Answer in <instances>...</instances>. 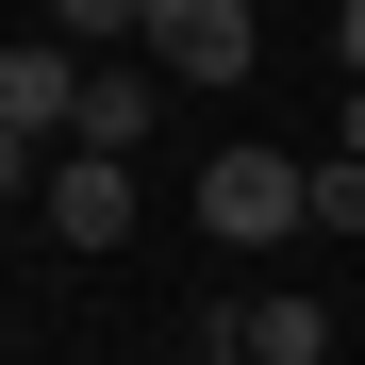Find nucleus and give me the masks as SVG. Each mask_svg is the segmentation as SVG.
Wrapping results in <instances>:
<instances>
[{"label": "nucleus", "instance_id": "f257e3e1", "mask_svg": "<svg viewBox=\"0 0 365 365\" xmlns=\"http://www.w3.org/2000/svg\"><path fill=\"white\" fill-rule=\"evenodd\" d=\"M83 133V50L67 34H17L0 50V166H17V200H34V166Z\"/></svg>", "mask_w": 365, "mask_h": 365}, {"label": "nucleus", "instance_id": "f03ea898", "mask_svg": "<svg viewBox=\"0 0 365 365\" xmlns=\"http://www.w3.org/2000/svg\"><path fill=\"white\" fill-rule=\"evenodd\" d=\"M299 216H316V166H282V150H216L200 166V232H232V250H282Z\"/></svg>", "mask_w": 365, "mask_h": 365}, {"label": "nucleus", "instance_id": "7ed1b4c3", "mask_svg": "<svg viewBox=\"0 0 365 365\" xmlns=\"http://www.w3.org/2000/svg\"><path fill=\"white\" fill-rule=\"evenodd\" d=\"M250 0H150V67L166 83H250Z\"/></svg>", "mask_w": 365, "mask_h": 365}, {"label": "nucleus", "instance_id": "20e7f679", "mask_svg": "<svg viewBox=\"0 0 365 365\" xmlns=\"http://www.w3.org/2000/svg\"><path fill=\"white\" fill-rule=\"evenodd\" d=\"M50 232H67V250H116V232H133V166H116V150H67V166H50Z\"/></svg>", "mask_w": 365, "mask_h": 365}, {"label": "nucleus", "instance_id": "39448f33", "mask_svg": "<svg viewBox=\"0 0 365 365\" xmlns=\"http://www.w3.org/2000/svg\"><path fill=\"white\" fill-rule=\"evenodd\" d=\"M150 100H166L150 67H83V133H67V150H116V166H133V150H150Z\"/></svg>", "mask_w": 365, "mask_h": 365}, {"label": "nucleus", "instance_id": "423d86ee", "mask_svg": "<svg viewBox=\"0 0 365 365\" xmlns=\"http://www.w3.org/2000/svg\"><path fill=\"white\" fill-rule=\"evenodd\" d=\"M232 332H250V365H332V316H316V299H250Z\"/></svg>", "mask_w": 365, "mask_h": 365}, {"label": "nucleus", "instance_id": "0eeeda50", "mask_svg": "<svg viewBox=\"0 0 365 365\" xmlns=\"http://www.w3.org/2000/svg\"><path fill=\"white\" fill-rule=\"evenodd\" d=\"M50 34H67V50H116V34H150V0H50Z\"/></svg>", "mask_w": 365, "mask_h": 365}, {"label": "nucleus", "instance_id": "6e6552de", "mask_svg": "<svg viewBox=\"0 0 365 365\" xmlns=\"http://www.w3.org/2000/svg\"><path fill=\"white\" fill-rule=\"evenodd\" d=\"M316 232H365V150H332V166H316Z\"/></svg>", "mask_w": 365, "mask_h": 365}, {"label": "nucleus", "instance_id": "1a4fd4ad", "mask_svg": "<svg viewBox=\"0 0 365 365\" xmlns=\"http://www.w3.org/2000/svg\"><path fill=\"white\" fill-rule=\"evenodd\" d=\"M182 365H250V332H200V349H182Z\"/></svg>", "mask_w": 365, "mask_h": 365}, {"label": "nucleus", "instance_id": "9d476101", "mask_svg": "<svg viewBox=\"0 0 365 365\" xmlns=\"http://www.w3.org/2000/svg\"><path fill=\"white\" fill-rule=\"evenodd\" d=\"M332 50H349V83H365V0H349V17H332Z\"/></svg>", "mask_w": 365, "mask_h": 365}, {"label": "nucleus", "instance_id": "9b49d317", "mask_svg": "<svg viewBox=\"0 0 365 365\" xmlns=\"http://www.w3.org/2000/svg\"><path fill=\"white\" fill-rule=\"evenodd\" d=\"M349 150H365V83H349Z\"/></svg>", "mask_w": 365, "mask_h": 365}]
</instances>
